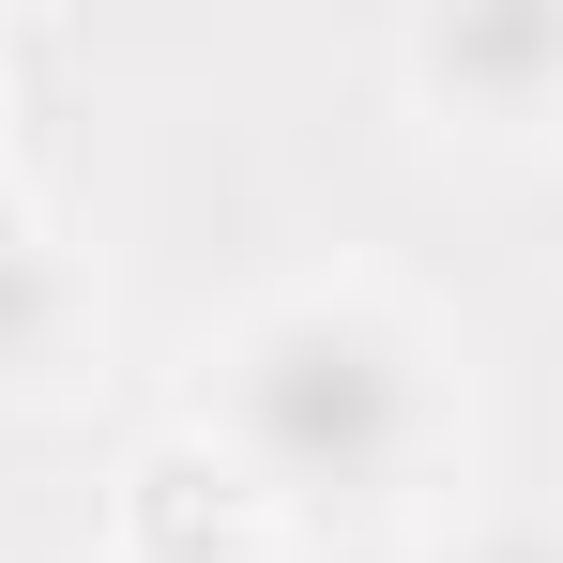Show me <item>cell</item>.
Wrapping results in <instances>:
<instances>
[{
    "label": "cell",
    "mask_w": 563,
    "mask_h": 563,
    "mask_svg": "<svg viewBox=\"0 0 563 563\" xmlns=\"http://www.w3.org/2000/svg\"><path fill=\"white\" fill-rule=\"evenodd\" d=\"M77 320H92V275L62 260V229L0 213V380H46L77 351Z\"/></svg>",
    "instance_id": "cell-4"
},
{
    "label": "cell",
    "mask_w": 563,
    "mask_h": 563,
    "mask_svg": "<svg viewBox=\"0 0 563 563\" xmlns=\"http://www.w3.org/2000/svg\"><path fill=\"white\" fill-rule=\"evenodd\" d=\"M442 563H563V518H472Z\"/></svg>",
    "instance_id": "cell-5"
},
{
    "label": "cell",
    "mask_w": 563,
    "mask_h": 563,
    "mask_svg": "<svg viewBox=\"0 0 563 563\" xmlns=\"http://www.w3.org/2000/svg\"><path fill=\"white\" fill-rule=\"evenodd\" d=\"M442 411H457V380H442V335L366 275H305L275 305H244L229 320V351H213V457L244 472L260 503L275 487H320V503H380V487H411V472L442 457Z\"/></svg>",
    "instance_id": "cell-1"
},
{
    "label": "cell",
    "mask_w": 563,
    "mask_h": 563,
    "mask_svg": "<svg viewBox=\"0 0 563 563\" xmlns=\"http://www.w3.org/2000/svg\"><path fill=\"white\" fill-rule=\"evenodd\" d=\"M411 92L487 122V137H533L563 122V0H457V15H411Z\"/></svg>",
    "instance_id": "cell-2"
},
{
    "label": "cell",
    "mask_w": 563,
    "mask_h": 563,
    "mask_svg": "<svg viewBox=\"0 0 563 563\" xmlns=\"http://www.w3.org/2000/svg\"><path fill=\"white\" fill-rule=\"evenodd\" d=\"M244 533H260V487L213 457L198 427H184V442H153V457L122 472V549H137V563H229Z\"/></svg>",
    "instance_id": "cell-3"
}]
</instances>
